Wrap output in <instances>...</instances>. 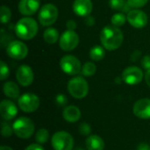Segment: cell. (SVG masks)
<instances>
[{
  "label": "cell",
  "instance_id": "obj_15",
  "mask_svg": "<svg viewBox=\"0 0 150 150\" xmlns=\"http://www.w3.org/2000/svg\"><path fill=\"white\" fill-rule=\"evenodd\" d=\"M0 113L2 118L8 121L16 117L18 114V108L12 101L5 99L0 104Z\"/></svg>",
  "mask_w": 150,
  "mask_h": 150
},
{
  "label": "cell",
  "instance_id": "obj_8",
  "mask_svg": "<svg viewBox=\"0 0 150 150\" xmlns=\"http://www.w3.org/2000/svg\"><path fill=\"white\" fill-rule=\"evenodd\" d=\"M60 66L63 72L68 75H76L81 69L80 61L74 55H65L60 61Z\"/></svg>",
  "mask_w": 150,
  "mask_h": 150
},
{
  "label": "cell",
  "instance_id": "obj_27",
  "mask_svg": "<svg viewBox=\"0 0 150 150\" xmlns=\"http://www.w3.org/2000/svg\"><path fill=\"white\" fill-rule=\"evenodd\" d=\"M1 127H2L1 134L3 135V137H4V138L11 137L12 135V134L14 133L13 132V127L6 121H3L1 123Z\"/></svg>",
  "mask_w": 150,
  "mask_h": 150
},
{
  "label": "cell",
  "instance_id": "obj_10",
  "mask_svg": "<svg viewBox=\"0 0 150 150\" xmlns=\"http://www.w3.org/2000/svg\"><path fill=\"white\" fill-rule=\"evenodd\" d=\"M7 54L15 60H22L24 59L28 54L27 47L21 41L14 40L9 43L6 47Z\"/></svg>",
  "mask_w": 150,
  "mask_h": 150
},
{
  "label": "cell",
  "instance_id": "obj_3",
  "mask_svg": "<svg viewBox=\"0 0 150 150\" xmlns=\"http://www.w3.org/2000/svg\"><path fill=\"white\" fill-rule=\"evenodd\" d=\"M14 134L21 139H29L34 134L35 126L33 120L27 117H20L17 119L13 125Z\"/></svg>",
  "mask_w": 150,
  "mask_h": 150
},
{
  "label": "cell",
  "instance_id": "obj_9",
  "mask_svg": "<svg viewBox=\"0 0 150 150\" xmlns=\"http://www.w3.org/2000/svg\"><path fill=\"white\" fill-rule=\"evenodd\" d=\"M79 43V36L74 30H67L60 38V47L63 51L75 49Z\"/></svg>",
  "mask_w": 150,
  "mask_h": 150
},
{
  "label": "cell",
  "instance_id": "obj_32",
  "mask_svg": "<svg viewBox=\"0 0 150 150\" xmlns=\"http://www.w3.org/2000/svg\"><path fill=\"white\" fill-rule=\"evenodd\" d=\"M55 103L59 106H64L68 103V98L64 94H58L55 97Z\"/></svg>",
  "mask_w": 150,
  "mask_h": 150
},
{
  "label": "cell",
  "instance_id": "obj_18",
  "mask_svg": "<svg viewBox=\"0 0 150 150\" xmlns=\"http://www.w3.org/2000/svg\"><path fill=\"white\" fill-rule=\"evenodd\" d=\"M63 119L69 123H76L81 118V112L78 107L75 105H69L64 108L62 112Z\"/></svg>",
  "mask_w": 150,
  "mask_h": 150
},
{
  "label": "cell",
  "instance_id": "obj_30",
  "mask_svg": "<svg viewBox=\"0 0 150 150\" xmlns=\"http://www.w3.org/2000/svg\"><path fill=\"white\" fill-rule=\"evenodd\" d=\"M9 73H10V71H9L8 66L5 64L4 62L2 61L0 62V79L2 81L5 80L9 76Z\"/></svg>",
  "mask_w": 150,
  "mask_h": 150
},
{
  "label": "cell",
  "instance_id": "obj_34",
  "mask_svg": "<svg viewBox=\"0 0 150 150\" xmlns=\"http://www.w3.org/2000/svg\"><path fill=\"white\" fill-rule=\"evenodd\" d=\"M25 150H45L40 144H31L25 148Z\"/></svg>",
  "mask_w": 150,
  "mask_h": 150
},
{
  "label": "cell",
  "instance_id": "obj_25",
  "mask_svg": "<svg viewBox=\"0 0 150 150\" xmlns=\"http://www.w3.org/2000/svg\"><path fill=\"white\" fill-rule=\"evenodd\" d=\"M96 70H97L96 65L91 62H88L83 66L81 72L84 76H91L96 73Z\"/></svg>",
  "mask_w": 150,
  "mask_h": 150
},
{
  "label": "cell",
  "instance_id": "obj_38",
  "mask_svg": "<svg viewBox=\"0 0 150 150\" xmlns=\"http://www.w3.org/2000/svg\"><path fill=\"white\" fill-rule=\"evenodd\" d=\"M85 23H86L88 25H92L94 24V18H93L92 17H88V18H86Z\"/></svg>",
  "mask_w": 150,
  "mask_h": 150
},
{
  "label": "cell",
  "instance_id": "obj_13",
  "mask_svg": "<svg viewBox=\"0 0 150 150\" xmlns=\"http://www.w3.org/2000/svg\"><path fill=\"white\" fill-rule=\"evenodd\" d=\"M134 114L140 119H150V99L142 98L137 100L133 106Z\"/></svg>",
  "mask_w": 150,
  "mask_h": 150
},
{
  "label": "cell",
  "instance_id": "obj_37",
  "mask_svg": "<svg viewBox=\"0 0 150 150\" xmlns=\"http://www.w3.org/2000/svg\"><path fill=\"white\" fill-rule=\"evenodd\" d=\"M145 80H146L147 84L150 87V69L147 70V72L145 74Z\"/></svg>",
  "mask_w": 150,
  "mask_h": 150
},
{
  "label": "cell",
  "instance_id": "obj_6",
  "mask_svg": "<svg viewBox=\"0 0 150 150\" xmlns=\"http://www.w3.org/2000/svg\"><path fill=\"white\" fill-rule=\"evenodd\" d=\"M40 23L44 26L53 25L58 18V9L52 4H47L43 5L38 15Z\"/></svg>",
  "mask_w": 150,
  "mask_h": 150
},
{
  "label": "cell",
  "instance_id": "obj_16",
  "mask_svg": "<svg viewBox=\"0 0 150 150\" xmlns=\"http://www.w3.org/2000/svg\"><path fill=\"white\" fill-rule=\"evenodd\" d=\"M40 7V0H20L18 11L25 16L33 15Z\"/></svg>",
  "mask_w": 150,
  "mask_h": 150
},
{
  "label": "cell",
  "instance_id": "obj_4",
  "mask_svg": "<svg viewBox=\"0 0 150 150\" xmlns=\"http://www.w3.org/2000/svg\"><path fill=\"white\" fill-rule=\"evenodd\" d=\"M68 91L75 98L82 99L89 92V85L84 78L76 76L70 79L68 83Z\"/></svg>",
  "mask_w": 150,
  "mask_h": 150
},
{
  "label": "cell",
  "instance_id": "obj_26",
  "mask_svg": "<svg viewBox=\"0 0 150 150\" xmlns=\"http://www.w3.org/2000/svg\"><path fill=\"white\" fill-rule=\"evenodd\" d=\"M127 17L125 16V14H123V13H116V14H114V15L112 17L111 22H112V24L114 26L119 27V26L123 25L126 23V20H127Z\"/></svg>",
  "mask_w": 150,
  "mask_h": 150
},
{
  "label": "cell",
  "instance_id": "obj_28",
  "mask_svg": "<svg viewBox=\"0 0 150 150\" xmlns=\"http://www.w3.org/2000/svg\"><path fill=\"white\" fill-rule=\"evenodd\" d=\"M11 17V12L9 7L3 5L1 7V22L2 24H6L10 21Z\"/></svg>",
  "mask_w": 150,
  "mask_h": 150
},
{
  "label": "cell",
  "instance_id": "obj_19",
  "mask_svg": "<svg viewBox=\"0 0 150 150\" xmlns=\"http://www.w3.org/2000/svg\"><path fill=\"white\" fill-rule=\"evenodd\" d=\"M85 145L88 150H104L105 142L103 139L96 134L90 135L85 142Z\"/></svg>",
  "mask_w": 150,
  "mask_h": 150
},
{
  "label": "cell",
  "instance_id": "obj_20",
  "mask_svg": "<svg viewBox=\"0 0 150 150\" xmlns=\"http://www.w3.org/2000/svg\"><path fill=\"white\" fill-rule=\"evenodd\" d=\"M4 93L10 98H18L19 96V88L14 82H6L3 87Z\"/></svg>",
  "mask_w": 150,
  "mask_h": 150
},
{
  "label": "cell",
  "instance_id": "obj_17",
  "mask_svg": "<svg viewBox=\"0 0 150 150\" xmlns=\"http://www.w3.org/2000/svg\"><path fill=\"white\" fill-rule=\"evenodd\" d=\"M73 10L78 16H88L92 11V3L91 0H75Z\"/></svg>",
  "mask_w": 150,
  "mask_h": 150
},
{
  "label": "cell",
  "instance_id": "obj_35",
  "mask_svg": "<svg viewBox=\"0 0 150 150\" xmlns=\"http://www.w3.org/2000/svg\"><path fill=\"white\" fill-rule=\"evenodd\" d=\"M66 25L69 28V30H75L76 27V24L74 20H68Z\"/></svg>",
  "mask_w": 150,
  "mask_h": 150
},
{
  "label": "cell",
  "instance_id": "obj_11",
  "mask_svg": "<svg viewBox=\"0 0 150 150\" xmlns=\"http://www.w3.org/2000/svg\"><path fill=\"white\" fill-rule=\"evenodd\" d=\"M143 78V73L140 68L131 66L124 69L122 73L123 81L129 85H136L142 82Z\"/></svg>",
  "mask_w": 150,
  "mask_h": 150
},
{
  "label": "cell",
  "instance_id": "obj_33",
  "mask_svg": "<svg viewBox=\"0 0 150 150\" xmlns=\"http://www.w3.org/2000/svg\"><path fill=\"white\" fill-rule=\"evenodd\" d=\"M142 65L145 69H147V70L150 69V55H146L142 58Z\"/></svg>",
  "mask_w": 150,
  "mask_h": 150
},
{
  "label": "cell",
  "instance_id": "obj_23",
  "mask_svg": "<svg viewBox=\"0 0 150 150\" xmlns=\"http://www.w3.org/2000/svg\"><path fill=\"white\" fill-rule=\"evenodd\" d=\"M90 57L94 61H100L105 57V50L100 46L93 47L90 51Z\"/></svg>",
  "mask_w": 150,
  "mask_h": 150
},
{
  "label": "cell",
  "instance_id": "obj_29",
  "mask_svg": "<svg viewBox=\"0 0 150 150\" xmlns=\"http://www.w3.org/2000/svg\"><path fill=\"white\" fill-rule=\"evenodd\" d=\"M78 131H79V133H80L82 135H83V136H88V135H90L91 133V126H90L88 123L83 122V123H81V124L79 125Z\"/></svg>",
  "mask_w": 150,
  "mask_h": 150
},
{
  "label": "cell",
  "instance_id": "obj_12",
  "mask_svg": "<svg viewBox=\"0 0 150 150\" xmlns=\"http://www.w3.org/2000/svg\"><path fill=\"white\" fill-rule=\"evenodd\" d=\"M127 21L135 28H142L148 23L147 14L141 10H132L127 13Z\"/></svg>",
  "mask_w": 150,
  "mask_h": 150
},
{
  "label": "cell",
  "instance_id": "obj_21",
  "mask_svg": "<svg viewBox=\"0 0 150 150\" xmlns=\"http://www.w3.org/2000/svg\"><path fill=\"white\" fill-rule=\"evenodd\" d=\"M109 4L112 9L117 10V11H122L124 12H129L130 8H132L127 1L126 0H110Z\"/></svg>",
  "mask_w": 150,
  "mask_h": 150
},
{
  "label": "cell",
  "instance_id": "obj_14",
  "mask_svg": "<svg viewBox=\"0 0 150 150\" xmlns=\"http://www.w3.org/2000/svg\"><path fill=\"white\" fill-rule=\"evenodd\" d=\"M16 77L20 85L29 86L33 81V72L29 66L21 65L17 70Z\"/></svg>",
  "mask_w": 150,
  "mask_h": 150
},
{
  "label": "cell",
  "instance_id": "obj_36",
  "mask_svg": "<svg viewBox=\"0 0 150 150\" xmlns=\"http://www.w3.org/2000/svg\"><path fill=\"white\" fill-rule=\"evenodd\" d=\"M137 150H150V148L148 143L142 142L137 146Z\"/></svg>",
  "mask_w": 150,
  "mask_h": 150
},
{
  "label": "cell",
  "instance_id": "obj_31",
  "mask_svg": "<svg viewBox=\"0 0 150 150\" xmlns=\"http://www.w3.org/2000/svg\"><path fill=\"white\" fill-rule=\"evenodd\" d=\"M149 0H127V3L132 8H140L144 6Z\"/></svg>",
  "mask_w": 150,
  "mask_h": 150
},
{
  "label": "cell",
  "instance_id": "obj_40",
  "mask_svg": "<svg viewBox=\"0 0 150 150\" xmlns=\"http://www.w3.org/2000/svg\"><path fill=\"white\" fill-rule=\"evenodd\" d=\"M76 150H84V149H76Z\"/></svg>",
  "mask_w": 150,
  "mask_h": 150
},
{
  "label": "cell",
  "instance_id": "obj_5",
  "mask_svg": "<svg viewBox=\"0 0 150 150\" xmlns=\"http://www.w3.org/2000/svg\"><path fill=\"white\" fill-rule=\"evenodd\" d=\"M51 144L54 150H72L74 147V139L69 133L59 131L53 135Z\"/></svg>",
  "mask_w": 150,
  "mask_h": 150
},
{
  "label": "cell",
  "instance_id": "obj_22",
  "mask_svg": "<svg viewBox=\"0 0 150 150\" xmlns=\"http://www.w3.org/2000/svg\"><path fill=\"white\" fill-rule=\"evenodd\" d=\"M44 40L48 44H54L57 41L59 38V33L54 28H47L44 32Z\"/></svg>",
  "mask_w": 150,
  "mask_h": 150
},
{
  "label": "cell",
  "instance_id": "obj_1",
  "mask_svg": "<svg viewBox=\"0 0 150 150\" xmlns=\"http://www.w3.org/2000/svg\"><path fill=\"white\" fill-rule=\"evenodd\" d=\"M100 40L103 47L107 50L119 48L123 42V33L117 26L108 25L104 27L100 33Z\"/></svg>",
  "mask_w": 150,
  "mask_h": 150
},
{
  "label": "cell",
  "instance_id": "obj_24",
  "mask_svg": "<svg viewBox=\"0 0 150 150\" xmlns=\"http://www.w3.org/2000/svg\"><path fill=\"white\" fill-rule=\"evenodd\" d=\"M49 139V133L46 128L39 129L35 134V140L39 144H45Z\"/></svg>",
  "mask_w": 150,
  "mask_h": 150
},
{
  "label": "cell",
  "instance_id": "obj_39",
  "mask_svg": "<svg viewBox=\"0 0 150 150\" xmlns=\"http://www.w3.org/2000/svg\"><path fill=\"white\" fill-rule=\"evenodd\" d=\"M0 150H13L11 148L8 147V146H2L0 148Z\"/></svg>",
  "mask_w": 150,
  "mask_h": 150
},
{
  "label": "cell",
  "instance_id": "obj_7",
  "mask_svg": "<svg viewBox=\"0 0 150 150\" xmlns=\"http://www.w3.org/2000/svg\"><path fill=\"white\" fill-rule=\"evenodd\" d=\"M18 106L24 112H33L40 106V98L33 93H25L19 97L18 101Z\"/></svg>",
  "mask_w": 150,
  "mask_h": 150
},
{
  "label": "cell",
  "instance_id": "obj_2",
  "mask_svg": "<svg viewBox=\"0 0 150 150\" xmlns=\"http://www.w3.org/2000/svg\"><path fill=\"white\" fill-rule=\"evenodd\" d=\"M15 33L22 40H31L38 33V24L32 18H23L17 22Z\"/></svg>",
  "mask_w": 150,
  "mask_h": 150
}]
</instances>
